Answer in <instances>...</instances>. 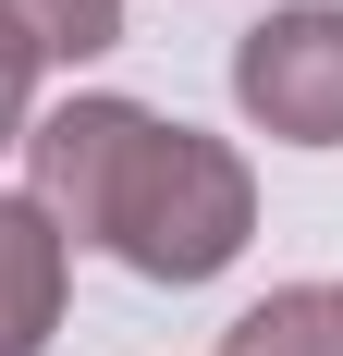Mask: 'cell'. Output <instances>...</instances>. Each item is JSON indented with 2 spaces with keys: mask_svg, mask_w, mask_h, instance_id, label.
<instances>
[{
  "mask_svg": "<svg viewBox=\"0 0 343 356\" xmlns=\"http://www.w3.org/2000/svg\"><path fill=\"white\" fill-rule=\"evenodd\" d=\"M25 147H37V209L62 221V246H110L135 283H221L258 234L245 160L135 99H62L49 123H25Z\"/></svg>",
  "mask_w": 343,
  "mask_h": 356,
  "instance_id": "1",
  "label": "cell"
},
{
  "mask_svg": "<svg viewBox=\"0 0 343 356\" xmlns=\"http://www.w3.org/2000/svg\"><path fill=\"white\" fill-rule=\"evenodd\" d=\"M331 295H343V283H331Z\"/></svg>",
  "mask_w": 343,
  "mask_h": 356,
  "instance_id": "7",
  "label": "cell"
},
{
  "mask_svg": "<svg viewBox=\"0 0 343 356\" xmlns=\"http://www.w3.org/2000/svg\"><path fill=\"white\" fill-rule=\"evenodd\" d=\"M25 111H37V37L0 13V147L25 136Z\"/></svg>",
  "mask_w": 343,
  "mask_h": 356,
  "instance_id": "6",
  "label": "cell"
},
{
  "mask_svg": "<svg viewBox=\"0 0 343 356\" xmlns=\"http://www.w3.org/2000/svg\"><path fill=\"white\" fill-rule=\"evenodd\" d=\"M221 356H343V295H331V283H282V295H258V307L221 332Z\"/></svg>",
  "mask_w": 343,
  "mask_h": 356,
  "instance_id": "4",
  "label": "cell"
},
{
  "mask_svg": "<svg viewBox=\"0 0 343 356\" xmlns=\"http://www.w3.org/2000/svg\"><path fill=\"white\" fill-rule=\"evenodd\" d=\"M0 13L37 37V62H99V49H123V0H0Z\"/></svg>",
  "mask_w": 343,
  "mask_h": 356,
  "instance_id": "5",
  "label": "cell"
},
{
  "mask_svg": "<svg viewBox=\"0 0 343 356\" xmlns=\"http://www.w3.org/2000/svg\"><path fill=\"white\" fill-rule=\"evenodd\" d=\"M233 99L282 147H343V0H282L233 37Z\"/></svg>",
  "mask_w": 343,
  "mask_h": 356,
  "instance_id": "2",
  "label": "cell"
},
{
  "mask_svg": "<svg viewBox=\"0 0 343 356\" xmlns=\"http://www.w3.org/2000/svg\"><path fill=\"white\" fill-rule=\"evenodd\" d=\"M62 295H74V246L37 197H0V356H49L62 332Z\"/></svg>",
  "mask_w": 343,
  "mask_h": 356,
  "instance_id": "3",
  "label": "cell"
}]
</instances>
